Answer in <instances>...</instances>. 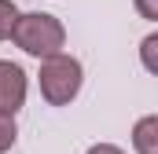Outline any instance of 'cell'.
I'll return each mask as SVG.
<instances>
[{
	"label": "cell",
	"mask_w": 158,
	"mask_h": 154,
	"mask_svg": "<svg viewBox=\"0 0 158 154\" xmlns=\"http://www.w3.org/2000/svg\"><path fill=\"white\" fill-rule=\"evenodd\" d=\"M37 84H40V95H44L48 107H70L77 99L81 84H85V66H81L74 55L55 51V55L40 59Z\"/></svg>",
	"instance_id": "obj_1"
},
{
	"label": "cell",
	"mask_w": 158,
	"mask_h": 154,
	"mask_svg": "<svg viewBox=\"0 0 158 154\" xmlns=\"http://www.w3.org/2000/svg\"><path fill=\"white\" fill-rule=\"evenodd\" d=\"M11 40H15L26 55L48 59V55L63 51L66 30H63V22H59L55 15H48V11H26V15H19V22H15V30H11Z\"/></svg>",
	"instance_id": "obj_2"
},
{
	"label": "cell",
	"mask_w": 158,
	"mask_h": 154,
	"mask_svg": "<svg viewBox=\"0 0 158 154\" xmlns=\"http://www.w3.org/2000/svg\"><path fill=\"white\" fill-rule=\"evenodd\" d=\"M26 103V70L11 59H0V110L19 114Z\"/></svg>",
	"instance_id": "obj_3"
},
{
	"label": "cell",
	"mask_w": 158,
	"mask_h": 154,
	"mask_svg": "<svg viewBox=\"0 0 158 154\" xmlns=\"http://www.w3.org/2000/svg\"><path fill=\"white\" fill-rule=\"evenodd\" d=\"M132 147L136 154H158V114H143L132 125Z\"/></svg>",
	"instance_id": "obj_4"
},
{
	"label": "cell",
	"mask_w": 158,
	"mask_h": 154,
	"mask_svg": "<svg viewBox=\"0 0 158 154\" xmlns=\"http://www.w3.org/2000/svg\"><path fill=\"white\" fill-rule=\"evenodd\" d=\"M19 7H15V0H0V40H11V30H15V22H19Z\"/></svg>",
	"instance_id": "obj_5"
},
{
	"label": "cell",
	"mask_w": 158,
	"mask_h": 154,
	"mask_svg": "<svg viewBox=\"0 0 158 154\" xmlns=\"http://www.w3.org/2000/svg\"><path fill=\"white\" fill-rule=\"evenodd\" d=\"M19 140V125H15V114H4L0 110V154H7Z\"/></svg>",
	"instance_id": "obj_6"
},
{
	"label": "cell",
	"mask_w": 158,
	"mask_h": 154,
	"mask_svg": "<svg viewBox=\"0 0 158 154\" xmlns=\"http://www.w3.org/2000/svg\"><path fill=\"white\" fill-rule=\"evenodd\" d=\"M158 33H147L143 37V44H140V59H143V70L147 74H158Z\"/></svg>",
	"instance_id": "obj_7"
},
{
	"label": "cell",
	"mask_w": 158,
	"mask_h": 154,
	"mask_svg": "<svg viewBox=\"0 0 158 154\" xmlns=\"http://www.w3.org/2000/svg\"><path fill=\"white\" fill-rule=\"evenodd\" d=\"M136 11H140V18L158 22V0H136Z\"/></svg>",
	"instance_id": "obj_8"
},
{
	"label": "cell",
	"mask_w": 158,
	"mask_h": 154,
	"mask_svg": "<svg viewBox=\"0 0 158 154\" xmlns=\"http://www.w3.org/2000/svg\"><path fill=\"white\" fill-rule=\"evenodd\" d=\"M85 154H125L121 147H114V143H92Z\"/></svg>",
	"instance_id": "obj_9"
}]
</instances>
